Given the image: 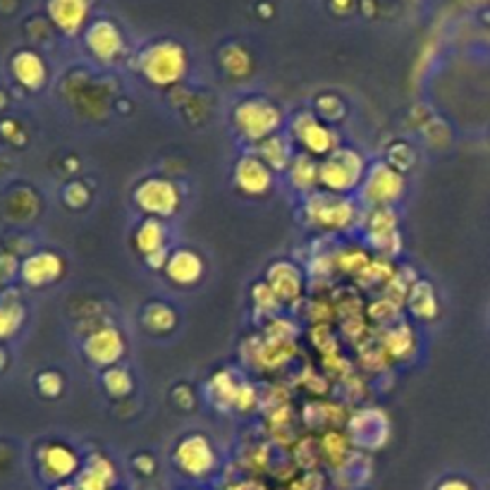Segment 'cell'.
Masks as SVG:
<instances>
[{"mask_svg": "<svg viewBox=\"0 0 490 490\" xmlns=\"http://www.w3.org/2000/svg\"><path fill=\"white\" fill-rule=\"evenodd\" d=\"M402 189H405V179H402L399 171L385 163H378L373 171L366 172L362 182L363 201L371 208H390L392 201L402 197Z\"/></svg>", "mask_w": 490, "mask_h": 490, "instance_id": "cell-6", "label": "cell"}, {"mask_svg": "<svg viewBox=\"0 0 490 490\" xmlns=\"http://www.w3.org/2000/svg\"><path fill=\"white\" fill-rule=\"evenodd\" d=\"M86 356L92 359L96 366H115L120 362V356L125 354V340L115 328H101L96 333L89 335V340L84 345Z\"/></svg>", "mask_w": 490, "mask_h": 490, "instance_id": "cell-11", "label": "cell"}, {"mask_svg": "<svg viewBox=\"0 0 490 490\" xmlns=\"http://www.w3.org/2000/svg\"><path fill=\"white\" fill-rule=\"evenodd\" d=\"M306 218L320 230H345L354 221V206L340 194H313L306 201Z\"/></svg>", "mask_w": 490, "mask_h": 490, "instance_id": "cell-5", "label": "cell"}, {"mask_svg": "<svg viewBox=\"0 0 490 490\" xmlns=\"http://www.w3.org/2000/svg\"><path fill=\"white\" fill-rule=\"evenodd\" d=\"M175 464L187 477L204 478L215 469L218 457L206 435H187L175 448Z\"/></svg>", "mask_w": 490, "mask_h": 490, "instance_id": "cell-7", "label": "cell"}, {"mask_svg": "<svg viewBox=\"0 0 490 490\" xmlns=\"http://www.w3.org/2000/svg\"><path fill=\"white\" fill-rule=\"evenodd\" d=\"M165 242H168V232H165V225L158 218H146L136 230V249L146 256V261L156 263L153 268H165V263H168L171 249L165 247Z\"/></svg>", "mask_w": 490, "mask_h": 490, "instance_id": "cell-9", "label": "cell"}, {"mask_svg": "<svg viewBox=\"0 0 490 490\" xmlns=\"http://www.w3.org/2000/svg\"><path fill=\"white\" fill-rule=\"evenodd\" d=\"M438 490H471V486L462 481V478H448V481H442L438 486Z\"/></svg>", "mask_w": 490, "mask_h": 490, "instance_id": "cell-26", "label": "cell"}, {"mask_svg": "<svg viewBox=\"0 0 490 490\" xmlns=\"http://www.w3.org/2000/svg\"><path fill=\"white\" fill-rule=\"evenodd\" d=\"M235 185L240 187V192L249 194V197L268 194L273 187V171L256 153L242 156L235 165Z\"/></svg>", "mask_w": 490, "mask_h": 490, "instance_id": "cell-10", "label": "cell"}, {"mask_svg": "<svg viewBox=\"0 0 490 490\" xmlns=\"http://www.w3.org/2000/svg\"><path fill=\"white\" fill-rule=\"evenodd\" d=\"M48 13L65 34H74L86 22L89 0H48Z\"/></svg>", "mask_w": 490, "mask_h": 490, "instance_id": "cell-15", "label": "cell"}, {"mask_svg": "<svg viewBox=\"0 0 490 490\" xmlns=\"http://www.w3.org/2000/svg\"><path fill=\"white\" fill-rule=\"evenodd\" d=\"M266 284L280 302H290V299L299 297V292H302V276L292 263H276L268 270V283Z\"/></svg>", "mask_w": 490, "mask_h": 490, "instance_id": "cell-18", "label": "cell"}, {"mask_svg": "<svg viewBox=\"0 0 490 490\" xmlns=\"http://www.w3.org/2000/svg\"><path fill=\"white\" fill-rule=\"evenodd\" d=\"M142 74L156 86H172L185 77L187 53L175 41H158L139 57Z\"/></svg>", "mask_w": 490, "mask_h": 490, "instance_id": "cell-2", "label": "cell"}, {"mask_svg": "<svg viewBox=\"0 0 490 490\" xmlns=\"http://www.w3.org/2000/svg\"><path fill=\"white\" fill-rule=\"evenodd\" d=\"M86 46L92 50L93 56L101 57V60H113L122 53V34L120 29L115 27L113 22H93L89 31H86Z\"/></svg>", "mask_w": 490, "mask_h": 490, "instance_id": "cell-13", "label": "cell"}, {"mask_svg": "<svg viewBox=\"0 0 490 490\" xmlns=\"http://www.w3.org/2000/svg\"><path fill=\"white\" fill-rule=\"evenodd\" d=\"M60 273H63V261L50 251L29 256L27 261L22 263V277L31 287H43V284L53 283L60 277Z\"/></svg>", "mask_w": 490, "mask_h": 490, "instance_id": "cell-14", "label": "cell"}, {"mask_svg": "<svg viewBox=\"0 0 490 490\" xmlns=\"http://www.w3.org/2000/svg\"><path fill=\"white\" fill-rule=\"evenodd\" d=\"M39 388H41L43 395L53 398V395H57V392H60V388H63V381H60V376H57V373H43V376L39 378Z\"/></svg>", "mask_w": 490, "mask_h": 490, "instance_id": "cell-25", "label": "cell"}, {"mask_svg": "<svg viewBox=\"0 0 490 490\" xmlns=\"http://www.w3.org/2000/svg\"><path fill=\"white\" fill-rule=\"evenodd\" d=\"M13 72L20 84H24L27 89H39L46 82V65L36 53H29V50H22L17 53L13 60Z\"/></svg>", "mask_w": 490, "mask_h": 490, "instance_id": "cell-19", "label": "cell"}, {"mask_svg": "<svg viewBox=\"0 0 490 490\" xmlns=\"http://www.w3.org/2000/svg\"><path fill=\"white\" fill-rule=\"evenodd\" d=\"M292 135L302 144V149H306V156H330L337 146L335 132L328 127L326 122L316 120L311 113L299 115L297 122L292 125Z\"/></svg>", "mask_w": 490, "mask_h": 490, "instance_id": "cell-8", "label": "cell"}, {"mask_svg": "<svg viewBox=\"0 0 490 490\" xmlns=\"http://www.w3.org/2000/svg\"><path fill=\"white\" fill-rule=\"evenodd\" d=\"M256 156L261 158L263 163L268 165L270 171L277 172V171H290V144L284 142L280 135H273L268 136L266 142L256 144Z\"/></svg>", "mask_w": 490, "mask_h": 490, "instance_id": "cell-20", "label": "cell"}, {"mask_svg": "<svg viewBox=\"0 0 490 490\" xmlns=\"http://www.w3.org/2000/svg\"><path fill=\"white\" fill-rule=\"evenodd\" d=\"M235 129L247 142L261 144L268 136L277 135L283 125V113L266 99H247L232 110Z\"/></svg>", "mask_w": 490, "mask_h": 490, "instance_id": "cell-3", "label": "cell"}, {"mask_svg": "<svg viewBox=\"0 0 490 490\" xmlns=\"http://www.w3.org/2000/svg\"><path fill=\"white\" fill-rule=\"evenodd\" d=\"M41 467L43 474L53 481H65L70 478L72 474H77L79 469V459L77 455L72 452L70 448L65 445H48V448L41 452Z\"/></svg>", "mask_w": 490, "mask_h": 490, "instance_id": "cell-16", "label": "cell"}, {"mask_svg": "<svg viewBox=\"0 0 490 490\" xmlns=\"http://www.w3.org/2000/svg\"><path fill=\"white\" fill-rule=\"evenodd\" d=\"M135 204L142 208L149 218H168V215L178 214L182 197L179 189L168 179L151 178L144 179L142 185L135 189Z\"/></svg>", "mask_w": 490, "mask_h": 490, "instance_id": "cell-4", "label": "cell"}, {"mask_svg": "<svg viewBox=\"0 0 490 490\" xmlns=\"http://www.w3.org/2000/svg\"><path fill=\"white\" fill-rule=\"evenodd\" d=\"M175 320H178L175 319V311L165 304H151L144 311V326L149 328L151 333H171L172 328H175Z\"/></svg>", "mask_w": 490, "mask_h": 490, "instance_id": "cell-21", "label": "cell"}, {"mask_svg": "<svg viewBox=\"0 0 490 490\" xmlns=\"http://www.w3.org/2000/svg\"><path fill=\"white\" fill-rule=\"evenodd\" d=\"M57 490H79V488H77V486H60Z\"/></svg>", "mask_w": 490, "mask_h": 490, "instance_id": "cell-27", "label": "cell"}, {"mask_svg": "<svg viewBox=\"0 0 490 490\" xmlns=\"http://www.w3.org/2000/svg\"><path fill=\"white\" fill-rule=\"evenodd\" d=\"M22 311L17 306H0V337H10V335L20 328Z\"/></svg>", "mask_w": 490, "mask_h": 490, "instance_id": "cell-24", "label": "cell"}, {"mask_svg": "<svg viewBox=\"0 0 490 490\" xmlns=\"http://www.w3.org/2000/svg\"><path fill=\"white\" fill-rule=\"evenodd\" d=\"M115 484V467L106 457L93 455L86 467L79 471L77 488L79 490H110Z\"/></svg>", "mask_w": 490, "mask_h": 490, "instance_id": "cell-17", "label": "cell"}, {"mask_svg": "<svg viewBox=\"0 0 490 490\" xmlns=\"http://www.w3.org/2000/svg\"><path fill=\"white\" fill-rule=\"evenodd\" d=\"M223 65L225 70L232 74V77H244L249 70H251V57L244 48L240 46H230V48L223 50Z\"/></svg>", "mask_w": 490, "mask_h": 490, "instance_id": "cell-22", "label": "cell"}, {"mask_svg": "<svg viewBox=\"0 0 490 490\" xmlns=\"http://www.w3.org/2000/svg\"><path fill=\"white\" fill-rule=\"evenodd\" d=\"M366 171L363 158L352 149H335L319 163V185L330 194H349L362 187Z\"/></svg>", "mask_w": 490, "mask_h": 490, "instance_id": "cell-1", "label": "cell"}, {"mask_svg": "<svg viewBox=\"0 0 490 490\" xmlns=\"http://www.w3.org/2000/svg\"><path fill=\"white\" fill-rule=\"evenodd\" d=\"M163 270L165 276L171 277L178 287H192L204 276V261L192 249H178V251H172L168 256V263H165Z\"/></svg>", "mask_w": 490, "mask_h": 490, "instance_id": "cell-12", "label": "cell"}, {"mask_svg": "<svg viewBox=\"0 0 490 490\" xmlns=\"http://www.w3.org/2000/svg\"><path fill=\"white\" fill-rule=\"evenodd\" d=\"M103 385L106 390L113 395V398H125L129 390H132V378L125 369L120 366H110V369L103 373Z\"/></svg>", "mask_w": 490, "mask_h": 490, "instance_id": "cell-23", "label": "cell"}]
</instances>
